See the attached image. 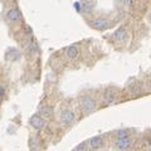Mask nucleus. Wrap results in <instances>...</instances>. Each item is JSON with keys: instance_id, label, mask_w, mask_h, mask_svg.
<instances>
[{"instance_id": "2", "label": "nucleus", "mask_w": 151, "mask_h": 151, "mask_svg": "<svg viewBox=\"0 0 151 151\" xmlns=\"http://www.w3.org/2000/svg\"><path fill=\"white\" fill-rule=\"evenodd\" d=\"M74 120V112L72 110H64L61 113V122L64 125H69L72 124Z\"/></svg>"}, {"instance_id": "17", "label": "nucleus", "mask_w": 151, "mask_h": 151, "mask_svg": "<svg viewBox=\"0 0 151 151\" xmlns=\"http://www.w3.org/2000/svg\"><path fill=\"white\" fill-rule=\"evenodd\" d=\"M74 8L77 9V10H80V9H81V6H80V3H76V4H74Z\"/></svg>"}, {"instance_id": "13", "label": "nucleus", "mask_w": 151, "mask_h": 151, "mask_svg": "<svg viewBox=\"0 0 151 151\" xmlns=\"http://www.w3.org/2000/svg\"><path fill=\"white\" fill-rule=\"evenodd\" d=\"M76 151H88V142H82L76 147Z\"/></svg>"}, {"instance_id": "6", "label": "nucleus", "mask_w": 151, "mask_h": 151, "mask_svg": "<svg viewBox=\"0 0 151 151\" xmlns=\"http://www.w3.org/2000/svg\"><path fill=\"white\" fill-rule=\"evenodd\" d=\"M116 92H113L112 90H106L103 93V101H105L106 105H112L116 101Z\"/></svg>"}, {"instance_id": "18", "label": "nucleus", "mask_w": 151, "mask_h": 151, "mask_svg": "<svg viewBox=\"0 0 151 151\" xmlns=\"http://www.w3.org/2000/svg\"><path fill=\"white\" fill-rule=\"evenodd\" d=\"M131 3H132V0H131Z\"/></svg>"}, {"instance_id": "7", "label": "nucleus", "mask_w": 151, "mask_h": 151, "mask_svg": "<svg viewBox=\"0 0 151 151\" xmlns=\"http://www.w3.org/2000/svg\"><path fill=\"white\" fill-rule=\"evenodd\" d=\"M131 144H132V141L128 137L120 138V140L116 141V146H117V149H120V150H127L128 147H131Z\"/></svg>"}, {"instance_id": "9", "label": "nucleus", "mask_w": 151, "mask_h": 151, "mask_svg": "<svg viewBox=\"0 0 151 151\" xmlns=\"http://www.w3.org/2000/svg\"><path fill=\"white\" fill-rule=\"evenodd\" d=\"M126 35H127V33H126V30L124 28H120V29L116 30L115 33V40L118 43H124L126 40Z\"/></svg>"}, {"instance_id": "15", "label": "nucleus", "mask_w": 151, "mask_h": 151, "mask_svg": "<svg viewBox=\"0 0 151 151\" xmlns=\"http://www.w3.org/2000/svg\"><path fill=\"white\" fill-rule=\"evenodd\" d=\"M35 50H37V45H35V44H31V47H30L31 54H34V53H35Z\"/></svg>"}, {"instance_id": "12", "label": "nucleus", "mask_w": 151, "mask_h": 151, "mask_svg": "<svg viewBox=\"0 0 151 151\" xmlns=\"http://www.w3.org/2000/svg\"><path fill=\"white\" fill-rule=\"evenodd\" d=\"M82 8H83V10L86 11V14H90V13L92 11V9H93V3L92 1H87L86 4L82 6Z\"/></svg>"}, {"instance_id": "5", "label": "nucleus", "mask_w": 151, "mask_h": 151, "mask_svg": "<svg viewBox=\"0 0 151 151\" xmlns=\"http://www.w3.org/2000/svg\"><path fill=\"white\" fill-rule=\"evenodd\" d=\"M6 18H8V20L10 21V23H18V21L20 20L21 15L18 9H10V10L8 11V14H6Z\"/></svg>"}, {"instance_id": "10", "label": "nucleus", "mask_w": 151, "mask_h": 151, "mask_svg": "<svg viewBox=\"0 0 151 151\" xmlns=\"http://www.w3.org/2000/svg\"><path fill=\"white\" fill-rule=\"evenodd\" d=\"M39 113L42 116H44L45 118H50L53 116V110H52V107H49V106H43L42 108L39 110Z\"/></svg>"}, {"instance_id": "1", "label": "nucleus", "mask_w": 151, "mask_h": 151, "mask_svg": "<svg viewBox=\"0 0 151 151\" xmlns=\"http://www.w3.org/2000/svg\"><path fill=\"white\" fill-rule=\"evenodd\" d=\"M81 107H82V110H83V112L90 113L96 110L97 103H96V101L93 98H91V97H84V98H82V101H81Z\"/></svg>"}, {"instance_id": "11", "label": "nucleus", "mask_w": 151, "mask_h": 151, "mask_svg": "<svg viewBox=\"0 0 151 151\" xmlns=\"http://www.w3.org/2000/svg\"><path fill=\"white\" fill-rule=\"evenodd\" d=\"M78 48L76 45H71L69 48L67 49V55H68V58H71V59H73L76 58V57L78 55Z\"/></svg>"}, {"instance_id": "3", "label": "nucleus", "mask_w": 151, "mask_h": 151, "mask_svg": "<svg viewBox=\"0 0 151 151\" xmlns=\"http://www.w3.org/2000/svg\"><path fill=\"white\" fill-rule=\"evenodd\" d=\"M91 25H92V28H94V29H97V30H105L110 27V21L107 20V19L101 18V19L93 20L92 23H91Z\"/></svg>"}, {"instance_id": "16", "label": "nucleus", "mask_w": 151, "mask_h": 151, "mask_svg": "<svg viewBox=\"0 0 151 151\" xmlns=\"http://www.w3.org/2000/svg\"><path fill=\"white\" fill-rule=\"evenodd\" d=\"M4 94H5V90H4V87L0 86V98H1V97L4 96Z\"/></svg>"}, {"instance_id": "8", "label": "nucleus", "mask_w": 151, "mask_h": 151, "mask_svg": "<svg viewBox=\"0 0 151 151\" xmlns=\"http://www.w3.org/2000/svg\"><path fill=\"white\" fill-rule=\"evenodd\" d=\"M88 145H90L92 149H100V147L103 146V140L101 136H94L88 141Z\"/></svg>"}, {"instance_id": "4", "label": "nucleus", "mask_w": 151, "mask_h": 151, "mask_svg": "<svg viewBox=\"0 0 151 151\" xmlns=\"http://www.w3.org/2000/svg\"><path fill=\"white\" fill-rule=\"evenodd\" d=\"M29 122L35 130H43L44 126H45V121L42 117H39V116H33Z\"/></svg>"}, {"instance_id": "14", "label": "nucleus", "mask_w": 151, "mask_h": 151, "mask_svg": "<svg viewBox=\"0 0 151 151\" xmlns=\"http://www.w3.org/2000/svg\"><path fill=\"white\" fill-rule=\"evenodd\" d=\"M128 137V134L126 130H118L117 131V140H120V138H126Z\"/></svg>"}]
</instances>
